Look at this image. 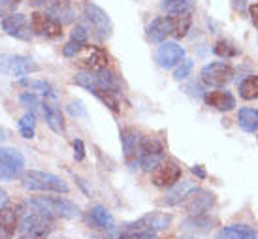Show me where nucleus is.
I'll return each instance as SVG.
<instances>
[{
  "mask_svg": "<svg viewBox=\"0 0 258 239\" xmlns=\"http://www.w3.org/2000/svg\"><path fill=\"white\" fill-rule=\"evenodd\" d=\"M239 96L243 100H256L258 98V75H251L239 83Z\"/></svg>",
  "mask_w": 258,
  "mask_h": 239,
  "instance_id": "obj_32",
  "label": "nucleus"
},
{
  "mask_svg": "<svg viewBox=\"0 0 258 239\" xmlns=\"http://www.w3.org/2000/svg\"><path fill=\"white\" fill-rule=\"evenodd\" d=\"M181 207L190 215H204L215 205V194L206 189H190L181 200Z\"/></svg>",
  "mask_w": 258,
  "mask_h": 239,
  "instance_id": "obj_10",
  "label": "nucleus"
},
{
  "mask_svg": "<svg viewBox=\"0 0 258 239\" xmlns=\"http://www.w3.org/2000/svg\"><path fill=\"white\" fill-rule=\"evenodd\" d=\"M85 44H79V42H74V40H70L68 44L64 45V49H62V53H64V57H68V58H72V57H76V53H78L81 47H83Z\"/></svg>",
  "mask_w": 258,
  "mask_h": 239,
  "instance_id": "obj_42",
  "label": "nucleus"
},
{
  "mask_svg": "<svg viewBox=\"0 0 258 239\" xmlns=\"http://www.w3.org/2000/svg\"><path fill=\"white\" fill-rule=\"evenodd\" d=\"M104 239H106V237H104ZM108 239H109V237H108Z\"/></svg>",
  "mask_w": 258,
  "mask_h": 239,
  "instance_id": "obj_48",
  "label": "nucleus"
},
{
  "mask_svg": "<svg viewBox=\"0 0 258 239\" xmlns=\"http://www.w3.org/2000/svg\"><path fill=\"white\" fill-rule=\"evenodd\" d=\"M170 224H172V215L162 213V211H153V213L144 215L134 224H130V228H138V230H147V232L158 233L162 232V230H168Z\"/></svg>",
  "mask_w": 258,
  "mask_h": 239,
  "instance_id": "obj_17",
  "label": "nucleus"
},
{
  "mask_svg": "<svg viewBox=\"0 0 258 239\" xmlns=\"http://www.w3.org/2000/svg\"><path fill=\"white\" fill-rule=\"evenodd\" d=\"M72 40L74 42H79V44H89V29H87L85 23H79V25L74 27Z\"/></svg>",
  "mask_w": 258,
  "mask_h": 239,
  "instance_id": "obj_38",
  "label": "nucleus"
},
{
  "mask_svg": "<svg viewBox=\"0 0 258 239\" xmlns=\"http://www.w3.org/2000/svg\"><path fill=\"white\" fill-rule=\"evenodd\" d=\"M2 30L8 36L15 38V40H23V42H29L32 36L30 21L23 14H15V12L2 17Z\"/></svg>",
  "mask_w": 258,
  "mask_h": 239,
  "instance_id": "obj_14",
  "label": "nucleus"
},
{
  "mask_svg": "<svg viewBox=\"0 0 258 239\" xmlns=\"http://www.w3.org/2000/svg\"><path fill=\"white\" fill-rule=\"evenodd\" d=\"M204 102L209 108L219 109V111H230L236 108V98L228 91H208L204 95Z\"/></svg>",
  "mask_w": 258,
  "mask_h": 239,
  "instance_id": "obj_23",
  "label": "nucleus"
},
{
  "mask_svg": "<svg viewBox=\"0 0 258 239\" xmlns=\"http://www.w3.org/2000/svg\"><path fill=\"white\" fill-rule=\"evenodd\" d=\"M249 15H251L252 25L258 29V2H254V4H251V6H249Z\"/></svg>",
  "mask_w": 258,
  "mask_h": 239,
  "instance_id": "obj_43",
  "label": "nucleus"
},
{
  "mask_svg": "<svg viewBox=\"0 0 258 239\" xmlns=\"http://www.w3.org/2000/svg\"><path fill=\"white\" fill-rule=\"evenodd\" d=\"M6 203H8V194L0 189V207H2V205H6Z\"/></svg>",
  "mask_w": 258,
  "mask_h": 239,
  "instance_id": "obj_45",
  "label": "nucleus"
},
{
  "mask_svg": "<svg viewBox=\"0 0 258 239\" xmlns=\"http://www.w3.org/2000/svg\"><path fill=\"white\" fill-rule=\"evenodd\" d=\"M173 32H175V17L173 15H160L147 25V38L153 44H162Z\"/></svg>",
  "mask_w": 258,
  "mask_h": 239,
  "instance_id": "obj_15",
  "label": "nucleus"
},
{
  "mask_svg": "<svg viewBox=\"0 0 258 239\" xmlns=\"http://www.w3.org/2000/svg\"><path fill=\"white\" fill-rule=\"evenodd\" d=\"M164 160V145L157 138H142L140 141V158L138 164L144 168L145 172H153L155 168Z\"/></svg>",
  "mask_w": 258,
  "mask_h": 239,
  "instance_id": "obj_9",
  "label": "nucleus"
},
{
  "mask_svg": "<svg viewBox=\"0 0 258 239\" xmlns=\"http://www.w3.org/2000/svg\"><path fill=\"white\" fill-rule=\"evenodd\" d=\"M140 141H142V136L136 128L132 126H126L121 130V143H122V152H124V160L126 164L134 166L140 158Z\"/></svg>",
  "mask_w": 258,
  "mask_h": 239,
  "instance_id": "obj_18",
  "label": "nucleus"
},
{
  "mask_svg": "<svg viewBox=\"0 0 258 239\" xmlns=\"http://www.w3.org/2000/svg\"><path fill=\"white\" fill-rule=\"evenodd\" d=\"M213 224H215V220L204 213V215H192L190 218H186L183 222V228L190 233H208L213 230Z\"/></svg>",
  "mask_w": 258,
  "mask_h": 239,
  "instance_id": "obj_25",
  "label": "nucleus"
},
{
  "mask_svg": "<svg viewBox=\"0 0 258 239\" xmlns=\"http://www.w3.org/2000/svg\"><path fill=\"white\" fill-rule=\"evenodd\" d=\"M160 6L168 14L179 15V14H192L196 2L194 0H164Z\"/></svg>",
  "mask_w": 258,
  "mask_h": 239,
  "instance_id": "obj_30",
  "label": "nucleus"
},
{
  "mask_svg": "<svg viewBox=\"0 0 258 239\" xmlns=\"http://www.w3.org/2000/svg\"><path fill=\"white\" fill-rule=\"evenodd\" d=\"M19 87L23 89H30V91H36L43 98L47 100H57V93L53 85H49L47 81H40V79H21L19 81Z\"/></svg>",
  "mask_w": 258,
  "mask_h": 239,
  "instance_id": "obj_27",
  "label": "nucleus"
},
{
  "mask_svg": "<svg viewBox=\"0 0 258 239\" xmlns=\"http://www.w3.org/2000/svg\"><path fill=\"white\" fill-rule=\"evenodd\" d=\"M19 100H21V104L27 108V111H30L32 115H36V117L43 115V98H40L36 93H23V95L19 96Z\"/></svg>",
  "mask_w": 258,
  "mask_h": 239,
  "instance_id": "obj_31",
  "label": "nucleus"
},
{
  "mask_svg": "<svg viewBox=\"0 0 258 239\" xmlns=\"http://www.w3.org/2000/svg\"><path fill=\"white\" fill-rule=\"evenodd\" d=\"M2 141H6V130L0 126V143H2Z\"/></svg>",
  "mask_w": 258,
  "mask_h": 239,
  "instance_id": "obj_46",
  "label": "nucleus"
},
{
  "mask_svg": "<svg viewBox=\"0 0 258 239\" xmlns=\"http://www.w3.org/2000/svg\"><path fill=\"white\" fill-rule=\"evenodd\" d=\"M53 230H55L53 218L32 209L19 222L17 233H19V239H49Z\"/></svg>",
  "mask_w": 258,
  "mask_h": 239,
  "instance_id": "obj_2",
  "label": "nucleus"
},
{
  "mask_svg": "<svg viewBox=\"0 0 258 239\" xmlns=\"http://www.w3.org/2000/svg\"><path fill=\"white\" fill-rule=\"evenodd\" d=\"M173 17H175V32H173V36L185 38L190 25H192V14H179L173 15Z\"/></svg>",
  "mask_w": 258,
  "mask_h": 239,
  "instance_id": "obj_34",
  "label": "nucleus"
},
{
  "mask_svg": "<svg viewBox=\"0 0 258 239\" xmlns=\"http://www.w3.org/2000/svg\"><path fill=\"white\" fill-rule=\"evenodd\" d=\"M192 72V60L190 58H185L179 66H177V70L173 72V79L175 81H181V79H186L188 75Z\"/></svg>",
  "mask_w": 258,
  "mask_h": 239,
  "instance_id": "obj_37",
  "label": "nucleus"
},
{
  "mask_svg": "<svg viewBox=\"0 0 258 239\" xmlns=\"http://www.w3.org/2000/svg\"><path fill=\"white\" fill-rule=\"evenodd\" d=\"M21 0H0V17H6V15L14 14L15 6L19 4Z\"/></svg>",
  "mask_w": 258,
  "mask_h": 239,
  "instance_id": "obj_40",
  "label": "nucleus"
},
{
  "mask_svg": "<svg viewBox=\"0 0 258 239\" xmlns=\"http://www.w3.org/2000/svg\"><path fill=\"white\" fill-rule=\"evenodd\" d=\"M38 64L30 57L25 55H14V53H2L0 55V73L10 77H23L36 72Z\"/></svg>",
  "mask_w": 258,
  "mask_h": 239,
  "instance_id": "obj_6",
  "label": "nucleus"
},
{
  "mask_svg": "<svg viewBox=\"0 0 258 239\" xmlns=\"http://www.w3.org/2000/svg\"><path fill=\"white\" fill-rule=\"evenodd\" d=\"M119 239H157L155 232H147V230H138V228H126L124 232L119 235Z\"/></svg>",
  "mask_w": 258,
  "mask_h": 239,
  "instance_id": "obj_36",
  "label": "nucleus"
},
{
  "mask_svg": "<svg viewBox=\"0 0 258 239\" xmlns=\"http://www.w3.org/2000/svg\"><path fill=\"white\" fill-rule=\"evenodd\" d=\"M177 181H181V166L175 160H162L153 170V185L158 189H172Z\"/></svg>",
  "mask_w": 258,
  "mask_h": 239,
  "instance_id": "obj_13",
  "label": "nucleus"
},
{
  "mask_svg": "<svg viewBox=\"0 0 258 239\" xmlns=\"http://www.w3.org/2000/svg\"><path fill=\"white\" fill-rule=\"evenodd\" d=\"M87 224L94 228V230H100V232H111L115 226V220L113 215L104 205H93L91 209L87 211Z\"/></svg>",
  "mask_w": 258,
  "mask_h": 239,
  "instance_id": "obj_20",
  "label": "nucleus"
},
{
  "mask_svg": "<svg viewBox=\"0 0 258 239\" xmlns=\"http://www.w3.org/2000/svg\"><path fill=\"white\" fill-rule=\"evenodd\" d=\"M76 62L81 66L85 72H98L108 66V53L100 45H89L85 44L76 53Z\"/></svg>",
  "mask_w": 258,
  "mask_h": 239,
  "instance_id": "obj_8",
  "label": "nucleus"
},
{
  "mask_svg": "<svg viewBox=\"0 0 258 239\" xmlns=\"http://www.w3.org/2000/svg\"><path fill=\"white\" fill-rule=\"evenodd\" d=\"M72 81L79 87L89 89H106V91H113V93H119L121 89V83L117 79V75L109 70H98V72H79L78 75H74Z\"/></svg>",
  "mask_w": 258,
  "mask_h": 239,
  "instance_id": "obj_4",
  "label": "nucleus"
},
{
  "mask_svg": "<svg viewBox=\"0 0 258 239\" xmlns=\"http://www.w3.org/2000/svg\"><path fill=\"white\" fill-rule=\"evenodd\" d=\"M19 132L23 138L32 139L36 134V115H32L30 111H27L25 115L19 119Z\"/></svg>",
  "mask_w": 258,
  "mask_h": 239,
  "instance_id": "obj_33",
  "label": "nucleus"
},
{
  "mask_svg": "<svg viewBox=\"0 0 258 239\" xmlns=\"http://www.w3.org/2000/svg\"><path fill=\"white\" fill-rule=\"evenodd\" d=\"M213 53L221 58H232L237 55V49L236 45H232V42H228V40H219L213 47Z\"/></svg>",
  "mask_w": 258,
  "mask_h": 239,
  "instance_id": "obj_35",
  "label": "nucleus"
},
{
  "mask_svg": "<svg viewBox=\"0 0 258 239\" xmlns=\"http://www.w3.org/2000/svg\"><path fill=\"white\" fill-rule=\"evenodd\" d=\"M89 93H93V95L96 96V98H98L111 113H115V115L121 113V100H119L117 93H113V91H106V89H89Z\"/></svg>",
  "mask_w": 258,
  "mask_h": 239,
  "instance_id": "obj_26",
  "label": "nucleus"
},
{
  "mask_svg": "<svg viewBox=\"0 0 258 239\" xmlns=\"http://www.w3.org/2000/svg\"><path fill=\"white\" fill-rule=\"evenodd\" d=\"M30 29L45 40H57L62 36V23H58L53 15L45 12H34L30 15Z\"/></svg>",
  "mask_w": 258,
  "mask_h": 239,
  "instance_id": "obj_12",
  "label": "nucleus"
},
{
  "mask_svg": "<svg viewBox=\"0 0 258 239\" xmlns=\"http://www.w3.org/2000/svg\"><path fill=\"white\" fill-rule=\"evenodd\" d=\"M68 113L72 117H85L87 109H85V106H83V102L74 100L68 104Z\"/></svg>",
  "mask_w": 258,
  "mask_h": 239,
  "instance_id": "obj_39",
  "label": "nucleus"
},
{
  "mask_svg": "<svg viewBox=\"0 0 258 239\" xmlns=\"http://www.w3.org/2000/svg\"><path fill=\"white\" fill-rule=\"evenodd\" d=\"M25 172V158L17 149L0 147V181H14Z\"/></svg>",
  "mask_w": 258,
  "mask_h": 239,
  "instance_id": "obj_7",
  "label": "nucleus"
},
{
  "mask_svg": "<svg viewBox=\"0 0 258 239\" xmlns=\"http://www.w3.org/2000/svg\"><path fill=\"white\" fill-rule=\"evenodd\" d=\"M23 187L27 190H38V192H55V194H68L70 187L60 177L49 172H38L30 170L23 174Z\"/></svg>",
  "mask_w": 258,
  "mask_h": 239,
  "instance_id": "obj_3",
  "label": "nucleus"
},
{
  "mask_svg": "<svg viewBox=\"0 0 258 239\" xmlns=\"http://www.w3.org/2000/svg\"><path fill=\"white\" fill-rule=\"evenodd\" d=\"M42 119H45V123L55 134H64L66 126H64V117H62V111L57 108L55 100H47L43 98V115Z\"/></svg>",
  "mask_w": 258,
  "mask_h": 239,
  "instance_id": "obj_22",
  "label": "nucleus"
},
{
  "mask_svg": "<svg viewBox=\"0 0 258 239\" xmlns=\"http://www.w3.org/2000/svg\"><path fill=\"white\" fill-rule=\"evenodd\" d=\"M215 239H258V235L251 226L230 224V226H224L221 232L217 233Z\"/></svg>",
  "mask_w": 258,
  "mask_h": 239,
  "instance_id": "obj_24",
  "label": "nucleus"
},
{
  "mask_svg": "<svg viewBox=\"0 0 258 239\" xmlns=\"http://www.w3.org/2000/svg\"><path fill=\"white\" fill-rule=\"evenodd\" d=\"M29 205L51 218H76L81 215L76 203L60 196H40V198L30 200Z\"/></svg>",
  "mask_w": 258,
  "mask_h": 239,
  "instance_id": "obj_1",
  "label": "nucleus"
},
{
  "mask_svg": "<svg viewBox=\"0 0 258 239\" xmlns=\"http://www.w3.org/2000/svg\"><path fill=\"white\" fill-rule=\"evenodd\" d=\"M190 189H194V185L192 183H188V181H177L175 185L172 187V190H170V194L166 196L164 200H162V203H166V205H179L181 200L186 196V192Z\"/></svg>",
  "mask_w": 258,
  "mask_h": 239,
  "instance_id": "obj_29",
  "label": "nucleus"
},
{
  "mask_svg": "<svg viewBox=\"0 0 258 239\" xmlns=\"http://www.w3.org/2000/svg\"><path fill=\"white\" fill-rule=\"evenodd\" d=\"M192 174L196 175V177H200V179H206V177H208L206 170H204L202 166H192Z\"/></svg>",
  "mask_w": 258,
  "mask_h": 239,
  "instance_id": "obj_44",
  "label": "nucleus"
},
{
  "mask_svg": "<svg viewBox=\"0 0 258 239\" xmlns=\"http://www.w3.org/2000/svg\"><path fill=\"white\" fill-rule=\"evenodd\" d=\"M237 124L245 132H256L258 130V109L243 108L237 113Z\"/></svg>",
  "mask_w": 258,
  "mask_h": 239,
  "instance_id": "obj_28",
  "label": "nucleus"
},
{
  "mask_svg": "<svg viewBox=\"0 0 258 239\" xmlns=\"http://www.w3.org/2000/svg\"><path fill=\"white\" fill-rule=\"evenodd\" d=\"M155 58H157L158 66H162L166 70L175 68V66H179L185 60V49L179 44H175V42H162Z\"/></svg>",
  "mask_w": 258,
  "mask_h": 239,
  "instance_id": "obj_16",
  "label": "nucleus"
},
{
  "mask_svg": "<svg viewBox=\"0 0 258 239\" xmlns=\"http://www.w3.org/2000/svg\"><path fill=\"white\" fill-rule=\"evenodd\" d=\"M43 8L58 23H70L76 17V10H74L72 0H45Z\"/></svg>",
  "mask_w": 258,
  "mask_h": 239,
  "instance_id": "obj_21",
  "label": "nucleus"
},
{
  "mask_svg": "<svg viewBox=\"0 0 258 239\" xmlns=\"http://www.w3.org/2000/svg\"><path fill=\"white\" fill-rule=\"evenodd\" d=\"M72 147H74V158L78 160V162L85 160V143L81 139H74Z\"/></svg>",
  "mask_w": 258,
  "mask_h": 239,
  "instance_id": "obj_41",
  "label": "nucleus"
},
{
  "mask_svg": "<svg viewBox=\"0 0 258 239\" xmlns=\"http://www.w3.org/2000/svg\"><path fill=\"white\" fill-rule=\"evenodd\" d=\"M200 77L204 85H208V87H226L230 81L234 79V68L226 62H209L202 68Z\"/></svg>",
  "mask_w": 258,
  "mask_h": 239,
  "instance_id": "obj_11",
  "label": "nucleus"
},
{
  "mask_svg": "<svg viewBox=\"0 0 258 239\" xmlns=\"http://www.w3.org/2000/svg\"><path fill=\"white\" fill-rule=\"evenodd\" d=\"M29 2L32 4V6H40V4L43 6V2H45V0H29Z\"/></svg>",
  "mask_w": 258,
  "mask_h": 239,
  "instance_id": "obj_47",
  "label": "nucleus"
},
{
  "mask_svg": "<svg viewBox=\"0 0 258 239\" xmlns=\"http://www.w3.org/2000/svg\"><path fill=\"white\" fill-rule=\"evenodd\" d=\"M19 228V209L6 203L0 207V239H12Z\"/></svg>",
  "mask_w": 258,
  "mask_h": 239,
  "instance_id": "obj_19",
  "label": "nucleus"
},
{
  "mask_svg": "<svg viewBox=\"0 0 258 239\" xmlns=\"http://www.w3.org/2000/svg\"><path fill=\"white\" fill-rule=\"evenodd\" d=\"M83 15H85L87 29H93V34L98 38V42H104V40H108L111 36L113 23H111L109 15L100 6H96L93 2H87Z\"/></svg>",
  "mask_w": 258,
  "mask_h": 239,
  "instance_id": "obj_5",
  "label": "nucleus"
}]
</instances>
